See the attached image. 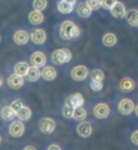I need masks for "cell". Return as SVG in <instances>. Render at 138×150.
<instances>
[{
    "mask_svg": "<svg viewBox=\"0 0 138 150\" xmlns=\"http://www.w3.org/2000/svg\"><path fill=\"white\" fill-rule=\"evenodd\" d=\"M60 37L62 40H70L80 35V29L71 21H65L60 27Z\"/></svg>",
    "mask_w": 138,
    "mask_h": 150,
    "instance_id": "1",
    "label": "cell"
},
{
    "mask_svg": "<svg viewBox=\"0 0 138 150\" xmlns=\"http://www.w3.org/2000/svg\"><path fill=\"white\" fill-rule=\"evenodd\" d=\"M72 54L68 48H60L57 49L53 52L51 55L52 62L56 65H62V64L68 62L71 59Z\"/></svg>",
    "mask_w": 138,
    "mask_h": 150,
    "instance_id": "2",
    "label": "cell"
},
{
    "mask_svg": "<svg viewBox=\"0 0 138 150\" xmlns=\"http://www.w3.org/2000/svg\"><path fill=\"white\" fill-rule=\"evenodd\" d=\"M56 123L53 119L50 117H44L40 121V129L44 134H49L54 131Z\"/></svg>",
    "mask_w": 138,
    "mask_h": 150,
    "instance_id": "3",
    "label": "cell"
},
{
    "mask_svg": "<svg viewBox=\"0 0 138 150\" xmlns=\"http://www.w3.org/2000/svg\"><path fill=\"white\" fill-rule=\"evenodd\" d=\"M88 74V69L85 66H77L74 68L71 72V77L76 81L84 80Z\"/></svg>",
    "mask_w": 138,
    "mask_h": 150,
    "instance_id": "4",
    "label": "cell"
},
{
    "mask_svg": "<svg viewBox=\"0 0 138 150\" xmlns=\"http://www.w3.org/2000/svg\"><path fill=\"white\" fill-rule=\"evenodd\" d=\"M119 112L123 115H129L134 109V105L132 100L125 98L120 102L118 105Z\"/></svg>",
    "mask_w": 138,
    "mask_h": 150,
    "instance_id": "5",
    "label": "cell"
},
{
    "mask_svg": "<svg viewBox=\"0 0 138 150\" xmlns=\"http://www.w3.org/2000/svg\"><path fill=\"white\" fill-rule=\"evenodd\" d=\"M110 109L108 105L103 103H98L94 109V116L98 119H104L109 115Z\"/></svg>",
    "mask_w": 138,
    "mask_h": 150,
    "instance_id": "6",
    "label": "cell"
},
{
    "mask_svg": "<svg viewBox=\"0 0 138 150\" xmlns=\"http://www.w3.org/2000/svg\"><path fill=\"white\" fill-rule=\"evenodd\" d=\"M30 63L32 66L37 68H41L45 65L46 63V57L42 52L37 51L34 52L30 57Z\"/></svg>",
    "mask_w": 138,
    "mask_h": 150,
    "instance_id": "7",
    "label": "cell"
},
{
    "mask_svg": "<svg viewBox=\"0 0 138 150\" xmlns=\"http://www.w3.org/2000/svg\"><path fill=\"white\" fill-rule=\"evenodd\" d=\"M30 39L36 45H42L46 40V34L43 29H34L30 34Z\"/></svg>",
    "mask_w": 138,
    "mask_h": 150,
    "instance_id": "8",
    "label": "cell"
},
{
    "mask_svg": "<svg viewBox=\"0 0 138 150\" xmlns=\"http://www.w3.org/2000/svg\"><path fill=\"white\" fill-rule=\"evenodd\" d=\"M25 132V126L23 123L19 120H16L11 123L9 128V132L11 136L19 137L23 134Z\"/></svg>",
    "mask_w": 138,
    "mask_h": 150,
    "instance_id": "9",
    "label": "cell"
},
{
    "mask_svg": "<svg viewBox=\"0 0 138 150\" xmlns=\"http://www.w3.org/2000/svg\"><path fill=\"white\" fill-rule=\"evenodd\" d=\"M83 103H84V98L83 95L79 93H75V94L68 96L65 102V104L74 107V109L78 106H82Z\"/></svg>",
    "mask_w": 138,
    "mask_h": 150,
    "instance_id": "10",
    "label": "cell"
},
{
    "mask_svg": "<svg viewBox=\"0 0 138 150\" xmlns=\"http://www.w3.org/2000/svg\"><path fill=\"white\" fill-rule=\"evenodd\" d=\"M8 84L11 88L13 89H18L21 88L24 84V80L23 77L17 74H13L8 78Z\"/></svg>",
    "mask_w": 138,
    "mask_h": 150,
    "instance_id": "11",
    "label": "cell"
},
{
    "mask_svg": "<svg viewBox=\"0 0 138 150\" xmlns=\"http://www.w3.org/2000/svg\"><path fill=\"white\" fill-rule=\"evenodd\" d=\"M77 133L83 137H88L91 134L92 127L90 123L87 121H83L79 123L76 128Z\"/></svg>",
    "mask_w": 138,
    "mask_h": 150,
    "instance_id": "12",
    "label": "cell"
},
{
    "mask_svg": "<svg viewBox=\"0 0 138 150\" xmlns=\"http://www.w3.org/2000/svg\"><path fill=\"white\" fill-rule=\"evenodd\" d=\"M111 13L115 18L121 19L125 16V8L122 2H117L111 8Z\"/></svg>",
    "mask_w": 138,
    "mask_h": 150,
    "instance_id": "13",
    "label": "cell"
},
{
    "mask_svg": "<svg viewBox=\"0 0 138 150\" xmlns=\"http://www.w3.org/2000/svg\"><path fill=\"white\" fill-rule=\"evenodd\" d=\"M14 42L18 45H25L28 42L29 36L25 30H17L13 35Z\"/></svg>",
    "mask_w": 138,
    "mask_h": 150,
    "instance_id": "14",
    "label": "cell"
},
{
    "mask_svg": "<svg viewBox=\"0 0 138 150\" xmlns=\"http://www.w3.org/2000/svg\"><path fill=\"white\" fill-rule=\"evenodd\" d=\"M120 89L124 92H129L134 88V82L132 78L125 77L121 80L120 83Z\"/></svg>",
    "mask_w": 138,
    "mask_h": 150,
    "instance_id": "15",
    "label": "cell"
},
{
    "mask_svg": "<svg viewBox=\"0 0 138 150\" xmlns=\"http://www.w3.org/2000/svg\"><path fill=\"white\" fill-rule=\"evenodd\" d=\"M28 19L33 25H40L44 20V16L40 11L34 10L29 13Z\"/></svg>",
    "mask_w": 138,
    "mask_h": 150,
    "instance_id": "16",
    "label": "cell"
},
{
    "mask_svg": "<svg viewBox=\"0 0 138 150\" xmlns=\"http://www.w3.org/2000/svg\"><path fill=\"white\" fill-rule=\"evenodd\" d=\"M125 17L127 19L128 23L130 25L133 27L138 26V11L136 9L129 10L127 13H125Z\"/></svg>",
    "mask_w": 138,
    "mask_h": 150,
    "instance_id": "17",
    "label": "cell"
},
{
    "mask_svg": "<svg viewBox=\"0 0 138 150\" xmlns=\"http://www.w3.org/2000/svg\"><path fill=\"white\" fill-rule=\"evenodd\" d=\"M41 75L44 80L47 81H51L57 77V71L52 66H47L44 68L42 71L41 72Z\"/></svg>",
    "mask_w": 138,
    "mask_h": 150,
    "instance_id": "18",
    "label": "cell"
},
{
    "mask_svg": "<svg viewBox=\"0 0 138 150\" xmlns=\"http://www.w3.org/2000/svg\"><path fill=\"white\" fill-rule=\"evenodd\" d=\"M40 76H41V72L40 69L35 66H32L29 68V70L25 77L28 81L35 82L40 79Z\"/></svg>",
    "mask_w": 138,
    "mask_h": 150,
    "instance_id": "19",
    "label": "cell"
},
{
    "mask_svg": "<svg viewBox=\"0 0 138 150\" xmlns=\"http://www.w3.org/2000/svg\"><path fill=\"white\" fill-rule=\"evenodd\" d=\"M30 66H28V64L26 62H19L14 67V71L15 73L17 74L20 75L22 77L26 76L28 71L29 70Z\"/></svg>",
    "mask_w": 138,
    "mask_h": 150,
    "instance_id": "20",
    "label": "cell"
},
{
    "mask_svg": "<svg viewBox=\"0 0 138 150\" xmlns=\"http://www.w3.org/2000/svg\"><path fill=\"white\" fill-rule=\"evenodd\" d=\"M1 115L5 121H10L16 116V112L11 106H5L2 110Z\"/></svg>",
    "mask_w": 138,
    "mask_h": 150,
    "instance_id": "21",
    "label": "cell"
},
{
    "mask_svg": "<svg viewBox=\"0 0 138 150\" xmlns=\"http://www.w3.org/2000/svg\"><path fill=\"white\" fill-rule=\"evenodd\" d=\"M92 10L88 7V5L86 3H81L78 6L77 13L80 17L88 18L91 16Z\"/></svg>",
    "mask_w": 138,
    "mask_h": 150,
    "instance_id": "22",
    "label": "cell"
},
{
    "mask_svg": "<svg viewBox=\"0 0 138 150\" xmlns=\"http://www.w3.org/2000/svg\"><path fill=\"white\" fill-rule=\"evenodd\" d=\"M16 116L21 120L25 121V120H28L31 117V111H30V109H29L28 107L23 105L19 111L16 112Z\"/></svg>",
    "mask_w": 138,
    "mask_h": 150,
    "instance_id": "23",
    "label": "cell"
},
{
    "mask_svg": "<svg viewBox=\"0 0 138 150\" xmlns=\"http://www.w3.org/2000/svg\"><path fill=\"white\" fill-rule=\"evenodd\" d=\"M74 5L69 2H67L63 0H61L58 4V10L63 14H68L73 11Z\"/></svg>",
    "mask_w": 138,
    "mask_h": 150,
    "instance_id": "24",
    "label": "cell"
},
{
    "mask_svg": "<svg viewBox=\"0 0 138 150\" xmlns=\"http://www.w3.org/2000/svg\"><path fill=\"white\" fill-rule=\"evenodd\" d=\"M117 37L112 33H107L103 37V42L106 46H113L117 43Z\"/></svg>",
    "mask_w": 138,
    "mask_h": 150,
    "instance_id": "25",
    "label": "cell"
},
{
    "mask_svg": "<svg viewBox=\"0 0 138 150\" xmlns=\"http://www.w3.org/2000/svg\"><path fill=\"white\" fill-rule=\"evenodd\" d=\"M87 116V112L86 109H84L82 106H78L74 109V118L79 121H82L86 119Z\"/></svg>",
    "mask_w": 138,
    "mask_h": 150,
    "instance_id": "26",
    "label": "cell"
},
{
    "mask_svg": "<svg viewBox=\"0 0 138 150\" xmlns=\"http://www.w3.org/2000/svg\"><path fill=\"white\" fill-rule=\"evenodd\" d=\"M91 78L94 81L102 82L104 79V74L100 69H94L92 71L91 74Z\"/></svg>",
    "mask_w": 138,
    "mask_h": 150,
    "instance_id": "27",
    "label": "cell"
},
{
    "mask_svg": "<svg viewBox=\"0 0 138 150\" xmlns=\"http://www.w3.org/2000/svg\"><path fill=\"white\" fill-rule=\"evenodd\" d=\"M62 115L65 118H72L74 117V108L69 105L65 104L62 109Z\"/></svg>",
    "mask_w": 138,
    "mask_h": 150,
    "instance_id": "28",
    "label": "cell"
},
{
    "mask_svg": "<svg viewBox=\"0 0 138 150\" xmlns=\"http://www.w3.org/2000/svg\"><path fill=\"white\" fill-rule=\"evenodd\" d=\"M33 8L37 11H43L47 6V0H33Z\"/></svg>",
    "mask_w": 138,
    "mask_h": 150,
    "instance_id": "29",
    "label": "cell"
},
{
    "mask_svg": "<svg viewBox=\"0 0 138 150\" xmlns=\"http://www.w3.org/2000/svg\"><path fill=\"white\" fill-rule=\"evenodd\" d=\"M86 4L88 5V7L92 11L99 9L102 6L101 0H87Z\"/></svg>",
    "mask_w": 138,
    "mask_h": 150,
    "instance_id": "30",
    "label": "cell"
},
{
    "mask_svg": "<svg viewBox=\"0 0 138 150\" xmlns=\"http://www.w3.org/2000/svg\"><path fill=\"white\" fill-rule=\"evenodd\" d=\"M102 6L106 10H111V8L117 2V0H101Z\"/></svg>",
    "mask_w": 138,
    "mask_h": 150,
    "instance_id": "31",
    "label": "cell"
},
{
    "mask_svg": "<svg viewBox=\"0 0 138 150\" xmlns=\"http://www.w3.org/2000/svg\"><path fill=\"white\" fill-rule=\"evenodd\" d=\"M103 85L102 82L94 81V80H91V88L93 91H99L103 88Z\"/></svg>",
    "mask_w": 138,
    "mask_h": 150,
    "instance_id": "32",
    "label": "cell"
},
{
    "mask_svg": "<svg viewBox=\"0 0 138 150\" xmlns=\"http://www.w3.org/2000/svg\"><path fill=\"white\" fill-rule=\"evenodd\" d=\"M22 106H23V104H22V101L19 100H14L13 102H12V103H11V108H12L16 112H17V111H19Z\"/></svg>",
    "mask_w": 138,
    "mask_h": 150,
    "instance_id": "33",
    "label": "cell"
},
{
    "mask_svg": "<svg viewBox=\"0 0 138 150\" xmlns=\"http://www.w3.org/2000/svg\"><path fill=\"white\" fill-rule=\"evenodd\" d=\"M131 140L134 144L138 146V130L134 131L132 133V136H131Z\"/></svg>",
    "mask_w": 138,
    "mask_h": 150,
    "instance_id": "34",
    "label": "cell"
},
{
    "mask_svg": "<svg viewBox=\"0 0 138 150\" xmlns=\"http://www.w3.org/2000/svg\"><path fill=\"white\" fill-rule=\"evenodd\" d=\"M47 149H50V150H54V149H61V147H59V146L57 145V144H51L50 145L49 147H48Z\"/></svg>",
    "mask_w": 138,
    "mask_h": 150,
    "instance_id": "35",
    "label": "cell"
},
{
    "mask_svg": "<svg viewBox=\"0 0 138 150\" xmlns=\"http://www.w3.org/2000/svg\"><path fill=\"white\" fill-rule=\"evenodd\" d=\"M63 1H65V2H69V3L73 4L74 5H75V3H76V0H63Z\"/></svg>",
    "mask_w": 138,
    "mask_h": 150,
    "instance_id": "36",
    "label": "cell"
},
{
    "mask_svg": "<svg viewBox=\"0 0 138 150\" xmlns=\"http://www.w3.org/2000/svg\"><path fill=\"white\" fill-rule=\"evenodd\" d=\"M25 149H36V148L33 146H27L25 148Z\"/></svg>",
    "mask_w": 138,
    "mask_h": 150,
    "instance_id": "37",
    "label": "cell"
},
{
    "mask_svg": "<svg viewBox=\"0 0 138 150\" xmlns=\"http://www.w3.org/2000/svg\"><path fill=\"white\" fill-rule=\"evenodd\" d=\"M135 113H136V115L138 117V105H137L136 108H135Z\"/></svg>",
    "mask_w": 138,
    "mask_h": 150,
    "instance_id": "38",
    "label": "cell"
},
{
    "mask_svg": "<svg viewBox=\"0 0 138 150\" xmlns=\"http://www.w3.org/2000/svg\"><path fill=\"white\" fill-rule=\"evenodd\" d=\"M2 83H3V80H2V77L0 76V86H2Z\"/></svg>",
    "mask_w": 138,
    "mask_h": 150,
    "instance_id": "39",
    "label": "cell"
},
{
    "mask_svg": "<svg viewBox=\"0 0 138 150\" xmlns=\"http://www.w3.org/2000/svg\"><path fill=\"white\" fill-rule=\"evenodd\" d=\"M1 142H2V138H1V137H0V144H1Z\"/></svg>",
    "mask_w": 138,
    "mask_h": 150,
    "instance_id": "40",
    "label": "cell"
},
{
    "mask_svg": "<svg viewBox=\"0 0 138 150\" xmlns=\"http://www.w3.org/2000/svg\"><path fill=\"white\" fill-rule=\"evenodd\" d=\"M0 40H1V39H0Z\"/></svg>",
    "mask_w": 138,
    "mask_h": 150,
    "instance_id": "41",
    "label": "cell"
}]
</instances>
